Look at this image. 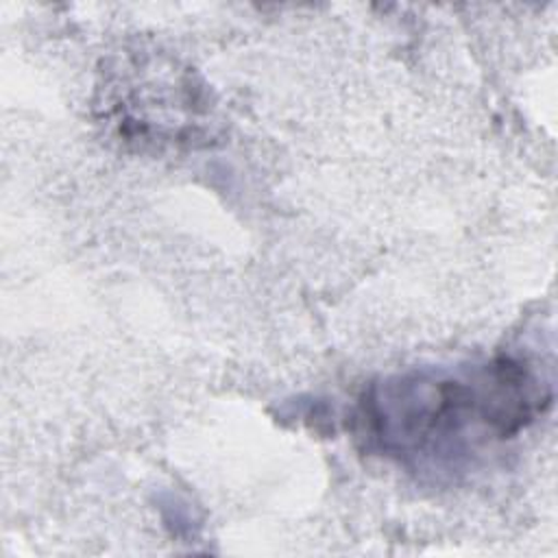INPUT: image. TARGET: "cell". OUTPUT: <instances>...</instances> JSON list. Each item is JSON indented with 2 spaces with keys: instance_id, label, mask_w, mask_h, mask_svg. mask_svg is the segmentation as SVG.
Here are the masks:
<instances>
[{
  "instance_id": "6da1fadb",
  "label": "cell",
  "mask_w": 558,
  "mask_h": 558,
  "mask_svg": "<svg viewBox=\"0 0 558 558\" xmlns=\"http://www.w3.org/2000/svg\"><path fill=\"white\" fill-rule=\"evenodd\" d=\"M551 401V390L517 357L414 371L371 386L355 427L366 447L414 471L453 473L486 447L517 436Z\"/></svg>"
}]
</instances>
